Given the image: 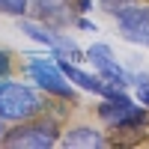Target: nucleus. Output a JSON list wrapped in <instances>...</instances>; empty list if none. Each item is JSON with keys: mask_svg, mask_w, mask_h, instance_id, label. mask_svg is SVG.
Returning a JSON list of instances; mask_svg holds the SVG:
<instances>
[{"mask_svg": "<svg viewBox=\"0 0 149 149\" xmlns=\"http://www.w3.org/2000/svg\"><path fill=\"white\" fill-rule=\"evenodd\" d=\"M42 110H45V102L36 90L15 81H0V119L24 122V119L42 116Z\"/></svg>", "mask_w": 149, "mask_h": 149, "instance_id": "obj_1", "label": "nucleus"}, {"mask_svg": "<svg viewBox=\"0 0 149 149\" xmlns=\"http://www.w3.org/2000/svg\"><path fill=\"white\" fill-rule=\"evenodd\" d=\"M3 146H27V149H45L60 143V128L54 119H24L18 128H9L3 137H0Z\"/></svg>", "mask_w": 149, "mask_h": 149, "instance_id": "obj_2", "label": "nucleus"}, {"mask_svg": "<svg viewBox=\"0 0 149 149\" xmlns=\"http://www.w3.org/2000/svg\"><path fill=\"white\" fill-rule=\"evenodd\" d=\"M27 72H30V78L39 84L45 93H51V95H57V98H69V102H78V93H74L72 81L66 78L63 72H60L57 60L51 63V60L33 57V60H30V66H27Z\"/></svg>", "mask_w": 149, "mask_h": 149, "instance_id": "obj_3", "label": "nucleus"}, {"mask_svg": "<svg viewBox=\"0 0 149 149\" xmlns=\"http://www.w3.org/2000/svg\"><path fill=\"white\" fill-rule=\"evenodd\" d=\"M116 24H119V33H122L125 42L149 48V6L125 9L122 15H116Z\"/></svg>", "mask_w": 149, "mask_h": 149, "instance_id": "obj_4", "label": "nucleus"}, {"mask_svg": "<svg viewBox=\"0 0 149 149\" xmlns=\"http://www.w3.org/2000/svg\"><path fill=\"white\" fill-rule=\"evenodd\" d=\"M72 0H33V12L36 18L51 24V27H66V24L72 21Z\"/></svg>", "mask_w": 149, "mask_h": 149, "instance_id": "obj_5", "label": "nucleus"}, {"mask_svg": "<svg viewBox=\"0 0 149 149\" xmlns=\"http://www.w3.org/2000/svg\"><path fill=\"white\" fill-rule=\"evenodd\" d=\"M60 143L63 146H84V149H93V146H107V137L104 134H98L95 128L90 125H78V128H69L63 137H60Z\"/></svg>", "mask_w": 149, "mask_h": 149, "instance_id": "obj_6", "label": "nucleus"}, {"mask_svg": "<svg viewBox=\"0 0 149 149\" xmlns=\"http://www.w3.org/2000/svg\"><path fill=\"white\" fill-rule=\"evenodd\" d=\"M84 57H86V60H90V63L98 69L102 63H107V60L113 57V51H110V45H102V42H98V45H90V48H86Z\"/></svg>", "mask_w": 149, "mask_h": 149, "instance_id": "obj_7", "label": "nucleus"}, {"mask_svg": "<svg viewBox=\"0 0 149 149\" xmlns=\"http://www.w3.org/2000/svg\"><path fill=\"white\" fill-rule=\"evenodd\" d=\"M98 6H102L107 15H122L125 9H131V6H137V0H98Z\"/></svg>", "mask_w": 149, "mask_h": 149, "instance_id": "obj_8", "label": "nucleus"}, {"mask_svg": "<svg viewBox=\"0 0 149 149\" xmlns=\"http://www.w3.org/2000/svg\"><path fill=\"white\" fill-rule=\"evenodd\" d=\"M27 6H30V0H0V12L3 15H15V18H21L27 12Z\"/></svg>", "mask_w": 149, "mask_h": 149, "instance_id": "obj_9", "label": "nucleus"}, {"mask_svg": "<svg viewBox=\"0 0 149 149\" xmlns=\"http://www.w3.org/2000/svg\"><path fill=\"white\" fill-rule=\"evenodd\" d=\"M12 74V57H9V51H0V81H6Z\"/></svg>", "mask_w": 149, "mask_h": 149, "instance_id": "obj_10", "label": "nucleus"}, {"mask_svg": "<svg viewBox=\"0 0 149 149\" xmlns=\"http://www.w3.org/2000/svg\"><path fill=\"white\" fill-rule=\"evenodd\" d=\"M93 9V0H74V12H90Z\"/></svg>", "mask_w": 149, "mask_h": 149, "instance_id": "obj_11", "label": "nucleus"}, {"mask_svg": "<svg viewBox=\"0 0 149 149\" xmlns=\"http://www.w3.org/2000/svg\"><path fill=\"white\" fill-rule=\"evenodd\" d=\"M137 95H140V104H146V107H149V86H140Z\"/></svg>", "mask_w": 149, "mask_h": 149, "instance_id": "obj_12", "label": "nucleus"}, {"mask_svg": "<svg viewBox=\"0 0 149 149\" xmlns=\"http://www.w3.org/2000/svg\"><path fill=\"white\" fill-rule=\"evenodd\" d=\"M78 27H81V30H93V33H95V24H93V21H86V18L78 21Z\"/></svg>", "mask_w": 149, "mask_h": 149, "instance_id": "obj_13", "label": "nucleus"}, {"mask_svg": "<svg viewBox=\"0 0 149 149\" xmlns=\"http://www.w3.org/2000/svg\"><path fill=\"white\" fill-rule=\"evenodd\" d=\"M0 137H3V119H0Z\"/></svg>", "mask_w": 149, "mask_h": 149, "instance_id": "obj_14", "label": "nucleus"}]
</instances>
